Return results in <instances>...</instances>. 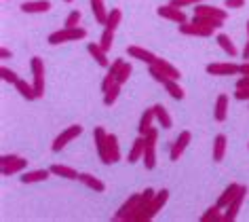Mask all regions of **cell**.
<instances>
[{
  "mask_svg": "<svg viewBox=\"0 0 249 222\" xmlns=\"http://www.w3.org/2000/svg\"><path fill=\"white\" fill-rule=\"evenodd\" d=\"M140 201H142V193L131 195L121 205V209L112 216V220H114V222H133L135 216H138V212H140Z\"/></svg>",
  "mask_w": 249,
  "mask_h": 222,
  "instance_id": "6da1fadb",
  "label": "cell"
},
{
  "mask_svg": "<svg viewBox=\"0 0 249 222\" xmlns=\"http://www.w3.org/2000/svg\"><path fill=\"white\" fill-rule=\"evenodd\" d=\"M146 146H144V157H142V161H144L146 169H154L157 167V144H159V129L152 127L150 131L146 135Z\"/></svg>",
  "mask_w": 249,
  "mask_h": 222,
  "instance_id": "7a4b0ae2",
  "label": "cell"
},
{
  "mask_svg": "<svg viewBox=\"0 0 249 222\" xmlns=\"http://www.w3.org/2000/svg\"><path fill=\"white\" fill-rule=\"evenodd\" d=\"M87 38V30L85 28H61L57 32H53L49 36V45H64V42H74V40H83Z\"/></svg>",
  "mask_w": 249,
  "mask_h": 222,
  "instance_id": "3957f363",
  "label": "cell"
},
{
  "mask_svg": "<svg viewBox=\"0 0 249 222\" xmlns=\"http://www.w3.org/2000/svg\"><path fill=\"white\" fill-rule=\"evenodd\" d=\"M28 167V159L21 157V155H4L0 157V171L2 176H13V174H19Z\"/></svg>",
  "mask_w": 249,
  "mask_h": 222,
  "instance_id": "277c9868",
  "label": "cell"
},
{
  "mask_svg": "<svg viewBox=\"0 0 249 222\" xmlns=\"http://www.w3.org/2000/svg\"><path fill=\"white\" fill-rule=\"evenodd\" d=\"M169 201V190L167 188H163V190H159L157 195H154V199L150 201V205H148L144 212L140 214V218H138V222H148V220H152L154 216H157L160 209L165 207V203Z\"/></svg>",
  "mask_w": 249,
  "mask_h": 222,
  "instance_id": "5b68a950",
  "label": "cell"
},
{
  "mask_svg": "<svg viewBox=\"0 0 249 222\" xmlns=\"http://www.w3.org/2000/svg\"><path fill=\"white\" fill-rule=\"evenodd\" d=\"M99 159L106 165H112L116 161H121V144H118V138L114 133H108V140H106V148L99 152Z\"/></svg>",
  "mask_w": 249,
  "mask_h": 222,
  "instance_id": "8992f818",
  "label": "cell"
},
{
  "mask_svg": "<svg viewBox=\"0 0 249 222\" xmlns=\"http://www.w3.org/2000/svg\"><path fill=\"white\" fill-rule=\"evenodd\" d=\"M83 133V127L80 125H70L68 129H64V131H61L57 138L53 140V146H51V150L53 152H59V150H64V148L70 144V142H74L78 138V135Z\"/></svg>",
  "mask_w": 249,
  "mask_h": 222,
  "instance_id": "52a82bcc",
  "label": "cell"
},
{
  "mask_svg": "<svg viewBox=\"0 0 249 222\" xmlns=\"http://www.w3.org/2000/svg\"><path fill=\"white\" fill-rule=\"evenodd\" d=\"M30 68H32V76H34L32 83L36 87V93H38V97H42L45 95V61L40 57H32Z\"/></svg>",
  "mask_w": 249,
  "mask_h": 222,
  "instance_id": "ba28073f",
  "label": "cell"
},
{
  "mask_svg": "<svg viewBox=\"0 0 249 222\" xmlns=\"http://www.w3.org/2000/svg\"><path fill=\"white\" fill-rule=\"evenodd\" d=\"M213 32H215V30L203 26V23H198L195 19L179 23V34H184V36H201V38H207V36H211Z\"/></svg>",
  "mask_w": 249,
  "mask_h": 222,
  "instance_id": "9c48e42d",
  "label": "cell"
},
{
  "mask_svg": "<svg viewBox=\"0 0 249 222\" xmlns=\"http://www.w3.org/2000/svg\"><path fill=\"white\" fill-rule=\"evenodd\" d=\"M207 74L211 76H236L241 74V66L232 64V61H220V64H209Z\"/></svg>",
  "mask_w": 249,
  "mask_h": 222,
  "instance_id": "30bf717a",
  "label": "cell"
},
{
  "mask_svg": "<svg viewBox=\"0 0 249 222\" xmlns=\"http://www.w3.org/2000/svg\"><path fill=\"white\" fill-rule=\"evenodd\" d=\"M157 13L163 17V19H169V21H173V23H184V21H188L186 19V13L179 7H176V4H160V7L157 9Z\"/></svg>",
  "mask_w": 249,
  "mask_h": 222,
  "instance_id": "8fae6325",
  "label": "cell"
},
{
  "mask_svg": "<svg viewBox=\"0 0 249 222\" xmlns=\"http://www.w3.org/2000/svg\"><path fill=\"white\" fill-rule=\"evenodd\" d=\"M195 15L196 17H215V19H222V21H226V17H228V9H220V7H213V4H196L195 7Z\"/></svg>",
  "mask_w": 249,
  "mask_h": 222,
  "instance_id": "7c38bea8",
  "label": "cell"
},
{
  "mask_svg": "<svg viewBox=\"0 0 249 222\" xmlns=\"http://www.w3.org/2000/svg\"><path fill=\"white\" fill-rule=\"evenodd\" d=\"M190 140H192V133L190 131H182L176 138V142L171 144V161H179V157L184 155V150L188 148V144H190Z\"/></svg>",
  "mask_w": 249,
  "mask_h": 222,
  "instance_id": "4fadbf2b",
  "label": "cell"
},
{
  "mask_svg": "<svg viewBox=\"0 0 249 222\" xmlns=\"http://www.w3.org/2000/svg\"><path fill=\"white\" fill-rule=\"evenodd\" d=\"M245 195H247V186H243V190L239 195H236V199L230 203V205L224 209V216H222V222H232L236 216H239L241 212V205H243V201H245Z\"/></svg>",
  "mask_w": 249,
  "mask_h": 222,
  "instance_id": "5bb4252c",
  "label": "cell"
},
{
  "mask_svg": "<svg viewBox=\"0 0 249 222\" xmlns=\"http://www.w3.org/2000/svg\"><path fill=\"white\" fill-rule=\"evenodd\" d=\"M243 190V184H236V182H232V184H228L226 188H224V193L220 195V199H217V205H220L222 209H226L230 203H232L234 199H236V195H239Z\"/></svg>",
  "mask_w": 249,
  "mask_h": 222,
  "instance_id": "9a60e30c",
  "label": "cell"
},
{
  "mask_svg": "<svg viewBox=\"0 0 249 222\" xmlns=\"http://www.w3.org/2000/svg\"><path fill=\"white\" fill-rule=\"evenodd\" d=\"M154 68H157V70L163 74V76H167L169 78V81H179V78H182V74H179V70L173 64H169V61L167 59H160V57H157V61H154L152 64Z\"/></svg>",
  "mask_w": 249,
  "mask_h": 222,
  "instance_id": "2e32d148",
  "label": "cell"
},
{
  "mask_svg": "<svg viewBox=\"0 0 249 222\" xmlns=\"http://www.w3.org/2000/svg\"><path fill=\"white\" fill-rule=\"evenodd\" d=\"M127 53H129V57H133V59H138V61H144V64L148 66H152L154 61H157V55H154L152 51H148V49H142V47H127Z\"/></svg>",
  "mask_w": 249,
  "mask_h": 222,
  "instance_id": "e0dca14e",
  "label": "cell"
},
{
  "mask_svg": "<svg viewBox=\"0 0 249 222\" xmlns=\"http://www.w3.org/2000/svg\"><path fill=\"white\" fill-rule=\"evenodd\" d=\"M87 51H89V55L93 59L97 61L102 68H110V59H108V51H104L102 45L99 42H89L87 45Z\"/></svg>",
  "mask_w": 249,
  "mask_h": 222,
  "instance_id": "ac0fdd59",
  "label": "cell"
},
{
  "mask_svg": "<svg viewBox=\"0 0 249 222\" xmlns=\"http://www.w3.org/2000/svg\"><path fill=\"white\" fill-rule=\"evenodd\" d=\"M21 11L23 13H47L51 11V2L49 0H26L21 4Z\"/></svg>",
  "mask_w": 249,
  "mask_h": 222,
  "instance_id": "d6986e66",
  "label": "cell"
},
{
  "mask_svg": "<svg viewBox=\"0 0 249 222\" xmlns=\"http://www.w3.org/2000/svg\"><path fill=\"white\" fill-rule=\"evenodd\" d=\"M226 116H228V95L220 93L217 100H215V106H213V119L217 123H224Z\"/></svg>",
  "mask_w": 249,
  "mask_h": 222,
  "instance_id": "ffe728a7",
  "label": "cell"
},
{
  "mask_svg": "<svg viewBox=\"0 0 249 222\" xmlns=\"http://www.w3.org/2000/svg\"><path fill=\"white\" fill-rule=\"evenodd\" d=\"M144 146H146V138L144 135H140V138L131 144V150H129V155H127V163L142 161V157H144Z\"/></svg>",
  "mask_w": 249,
  "mask_h": 222,
  "instance_id": "44dd1931",
  "label": "cell"
},
{
  "mask_svg": "<svg viewBox=\"0 0 249 222\" xmlns=\"http://www.w3.org/2000/svg\"><path fill=\"white\" fill-rule=\"evenodd\" d=\"M226 144H228V140L224 133H217L213 138V161L215 163L224 161V157H226Z\"/></svg>",
  "mask_w": 249,
  "mask_h": 222,
  "instance_id": "7402d4cb",
  "label": "cell"
},
{
  "mask_svg": "<svg viewBox=\"0 0 249 222\" xmlns=\"http://www.w3.org/2000/svg\"><path fill=\"white\" fill-rule=\"evenodd\" d=\"M78 182H83L87 188L95 190V193H104V190H106V184L99 180L97 176H93V174H78Z\"/></svg>",
  "mask_w": 249,
  "mask_h": 222,
  "instance_id": "603a6c76",
  "label": "cell"
},
{
  "mask_svg": "<svg viewBox=\"0 0 249 222\" xmlns=\"http://www.w3.org/2000/svg\"><path fill=\"white\" fill-rule=\"evenodd\" d=\"M89 4H91L93 15H95V21L106 26V19H108V13H110V11L106 9V2L104 0H89Z\"/></svg>",
  "mask_w": 249,
  "mask_h": 222,
  "instance_id": "cb8c5ba5",
  "label": "cell"
},
{
  "mask_svg": "<svg viewBox=\"0 0 249 222\" xmlns=\"http://www.w3.org/2000/svg\"><path fill=\"white\" fill-rule=\"evenodd\" d=\"M49 169H51V174H53V176L66 178V180H78V174H80V171H76L74 167H68V165H59V163L51 165Z\"/></svg>",
  "mask_w": 249,
  "mask_h": 222,
  "instance_id": "d4e9b609",
  "label": "cell"
},
{
  "mask_svg": "<svg viewBox=\"0 0 249 222\" xmlns=\"http://www.w3.org/2000/svg\"><path fill=\"white\" fill-rule=\"evenodd\" d=\"M51 176V169H32V171H26L21 176V182L23 184H36V182H42Z\"/></svg>",
  "mask_w": 249,
  "mask_h": 222,
  "instance_id": "484cf974",
  "label": "cell"
},
{
  "mask_svg": "<svg viewBox=\"0 0 249 222\" xmlns=\"http://www.w3.org/2000/svg\"><path fill=\"white\" fill-rule=\"evenodd\" d=\"M215 42L220 45V49H222L224 53L230 55V57H236V55H239V49H236V45H234L232 40H230L228 34H217V36H215Z\"/></svg>",
  "mask_w": 249,
  "mask_h": 222,
  "instance_id": "4316f807",
  "label": "cell"
},
{
  "mask_svg": "<svg viewBox=\"0 0 249 222\" xmlns=\"http://www.w3.org/2000/svg\"><path fill=\"white\" fill-rule=\"evenodd\" d=\"M154 121H157V114H154V106H152V108H148L146 112L142 114V119H140V127H138L140 135H146L148 131H150Z\"/></svg>",
  "mask_w": 249,
  "mask_h": 222,
  "instance_id": "83f0119b",
  "label": "cell"
},
{
  "mask_svg": "<svg viewBox=\"0 0 249 222\" xmlns=\"http://www.w3.org/2000/svg\"><path fill=\"white\" fill-rule=\"evenodd\" d=\"M154 114H157V123L163 129H171L173 127V119H171V114L167 112V108L163 106V104H157V106H154Z\"/></svg>",
  "mask_w": 249,
  "mask_h": 222,
  "instance_id": "f1b7e54d",
  "label": "cell"
},
{
  "mask_svg": "<svg viewBox=\"0 0 249 222\" xmlns=\"http://www.w3.org/2000/svg\"><path fill=\"white\" fill-rule=\"evenodd\" d=\"M15 87H17V91L21 93V97H26V100H30V102L38 97V93H36V87H34V83H28V81H21V78H19Z\"/></svg>",
  "mask_w": 249,
  "mask_h": 222,
  "instance_id": "f546056e",
  "label": "cell"
},
{
  "mask_svg": "<svg viewBox=\"0 0 249 222\" xmlns=\"http://www.w3.org/2000/svg\"><path fill=\"white\" fill-rule=\"evenodd\" d=\"M163 87H165L167 93L173 97V100H184V97H186V93H184V89H182V85H179V81H167Z\"/></svg>",
  "mask_w": 249,
  "mask_h": 222,
  "instance_id": "4dcf8cb0",
  "label": "cell"
},
{
  "mask_svg": "<svg viewBox=\"0 0 249 222\" xmlns=\"http://www.w3.org/2000/svg\"><path fill=\"white\" fill-rule=\"evenodd\" d=\"M93 140H95V148H97V155L106 148V140H108V131L104 127H95L93 129Z\"/></svg>",
  "mask_w": 249,
  "mask_h": 222,
  "instance_id": "1f68e13d",
  "label": "cell"
},
{
  "mask_svg": "<svg viewBox=\"0 0 249 222\" xmlns=\"http://www.w3.org/2000/svg\"><path fill=\"white\" fill-rule=\"evenodd\" d=\"M121 21H123V11L121 9H112L108 13V19H106V28L116 30L118 26H121Z\"/></svg>",
  "mask_w": 249,
  "mask_h": 222,
  "instance_id": "d6a6232c",
  "label": "cell"
},
{
  "mask_svg": "<svg viewBox=\"0 0 249 222\" xmlns=\"http://www.w3.org/2000/svg\"><path fill=\"white\" fill-rule=\"evenodd\" d=\"M222 207L220 205H213V207H209L207 212H205L201 216V222H222Z\"/></svg>",
  "mask_w": 249,
  "mask_h": 222,
  "instance_id": "836d02e7",
  "label": "cell"
},
{
  "mask_svg": "<svg viewBox=\"0 0 249 222\" xmlns=\"http://www.w3.org/2000/svg\"><path fill=\"white\" fill-rule=\"evenodd\" d=\"M121 87H123V85L116 83V85H112V87L104 93V104H106V106H112V104L118 100V95H121Z\"/></svg>",
  "mask_w": 249,
  "mask_h": 222,
  "instance_id": "e575fe53",
  "label": "cell"
},
{
  "mask_svg": "<svg viewBox=\"0 0 249 222\" xmlns=\"http://www.w3.org/2000/svg\"><path fill=\"white\" fill-rule=\"evenodd\" d=\"M131 74H133V68H131V64H127V61H124V64L121 66V70L116 72V83L124 85V83L129 81V78H131Z\"/></svg>",
  "mask_w": 249,
  "mask_h": 222,
  "instance_id": "d590c367",
  "label": "cell"
},
{
  "mask_svg": "<svg viewBox=\"0 0 249 222\" xmlns=\"http://www.w3.org/2000/svg\"><path fill=\"white\" fill-rule=\"evenodd\" d=\"M195 21H198V23H203V26H207V28H211V30H220L222 26H224V21L222 19H215V17H192Z\"/></svg>",
  "mask_w": 249,
  "mask_h": 222,
  "instance_id": "8d00e7d4",
  "label": "cell"
},
{
  "mask_svg": "<svg viewBox=\"0 0 249 222\" xmlns=\"http://www.w3.org/2000/svg\"><path fill=\"white\" fill-rule=\"evenodd\" d=\"M99 45H102L104 51H110L112 45H114V30H108V28H106L104 34H102V38H99Z\"/></svg>",
  "mask_w": 249,
  "mask_h": 222,
  "instance_id": "74e56055",
  "label": "cell"
},
{
  "mask_svg": "<svg viewBox=\"0 0 249 222\" xmlns=\"http://www.w3.org/2000/svg\"><path fill=\"white\" fill-rule=\"evenodd\" d=\"M80 21H83V13H80V11H70V15L66 17L64 26L66 28H78Z\"/></svg>",
  "mask_w": 249,
  "mask_h": 222,
  "instance_id": "f35d334b",
  "label": "cell"
},
{
  "mask_svg": "<svg viewBox=\"0 0 249 222\" xmlns=\"http://www.w3.org/2000/svg\"><path fill=\"white\" fill-rule=\"evenodd\" d=\"M0 76H2L4 83H11V85H17V81H19V76H17L15 70H11V68H0Z\"/></svg>",
  "mask_w": 249,
  "mask_h": 222,
  "instance_id": "ab89813d",
  "label": "cell"
},
{
  "mask_svg": "<svg viewBox=\"0 0 249 222\" xmlns=\"http://www.w3.org/2000/svg\"><path fill=\"white\" fill-rule=\"evenodd\" d=\"M112 85H116V74H112L108 70V72H106V76H104V81H102V91H104V93L112 87Z\"/></svg>",
  "mask_w": 249,
  "mask_h": 222,
  "instance_id": "60d3db41",
  "label": "cell"
},
{
  "mask_svg": "<svg viewBox=\"0 0 249 222\" xmlns=\"http://www.w3.org/2000/svg\"><path fill=\"white\" fill-rule=\"evenodd\" d=\"M205 2V0H171V4H176L179 9H186V7H196V4Z\"/></svg>",
  "mask_w": 249,
  "mask_h": 222,
  "instance_id": "b9f144b4",
  "label": "cell"
},
{
  "mask_svg": "<svg viewBox=\"0 0 249 222\" xmlns=\"http://www.w3.org/2000/svg\"><path fill=\"white\" fill-rule=\"evenodd\" d=\"M150 76L154 78V81H157V83H160V85H165L167 81H169V78H167V76H163V74H160L159 70H157V68H154V66H150Z\"/></svg>",
  "mask_w": 249,
  "mask_h": 222,
  "instance_id": "7bdbcfd3",
  "label": "cell"
},
{
  "mask_svg": "<svg viewBox=\"0 0 249 222\" xmlns=\"http://www.w3.org/2000/svg\"><path fill=\"white\" fill-rule=\"evenodd\" d=\"M245 0H224V9H243Z\"/></svg>",
  "mask_w": 249,
  "mask_h": 222,
  "instance_id": "ee69618b",
  "label": "cell"
},
{
  "mask_svg": "<svg viewBox=\"0 0 249 222\" xmlns=\"http://www.w3.org/2000/svg\"><path fill=\"white\" fill-rule=\"evenodd\" d=\"M234 97L241 102H247L249 100V87H243V89H236L234 91Z\"/></svg>",
  "mask_w": 249,
  "mask_h": 222,
  "instance_id": "f6af8a7d",
  "label": "cell"
},
{
  "mask_svg": "<svg viewBox=\"0 0 249 222\" xmlns=\"http://www.w3.org/2000/svg\"><path fill=\"white\" fill-rule=\"evenodd\" d=\"M243 87H249V74H241V78L236 81V89H243Z\"/></svg>",
  "mask_w": 249,
  "mask_h": 222,
  "instance_id": "bcb514c9",
  "label": "cell"
},
{
  "mask_svg": "<svg viewBox=\"0 0 249 222\" xmlns=\"http://www.w3.org/2000/svg\"><path fill=\"white\" fill-rule=\"evenodd\" d=\"M241 57L245 59V61H249V38H247V42H245V47H243V51H241Z\"/></svg>",
  "mask_w": 249,
  "mask_h": 222,
  "instance_id": "7dc6e473",
  "label": "cell"
},
{
  "mask_svg": "<svg viewBox=\"0 0 249 222\" xmlns=\"http://www.w3.org/2000/svg\"><path fill=\"white\" fill-rule=\"evenodd\" d=\"M0 57H2V59H9V57H11V49H7V47L0 49Z\"/></svg>",
  "mask_w": 249,
  "mask_h": 222,
  "instance_id": "c3c4849f",
  "label": "cell"
},
{
  "mask_svg": "<svg viewBox=\"0 0 249 222\" xmlns=\"http://www.w3.org/2000/svg\"><path fill=\"white\" fill-rule=\"evenodd\" d=\"M241 74H249V61H245V64H241Z\"/></svg>",
  "mask_w": 249,
  "mask_h": 222,
  "instance_id": "681fc988",
  "label": "cell"
},
{
  "mask_svg": "<svg viewBox=\"0 0 249 222\" xmlns=\"http://www.w3.org/2000/svg\"><path fill=\"white\" fill-rule=\"evenodd\" d=\"M247 38H249V21H247Z\"/></svg>",
  "mask_w": 249,
  "mask_h": 222,
  "instance_id": "f907efd6",
  "label": "cell"
},
{
  "mask_svg": "<svg viewBox=\"0 0 249 222\" xmlns=\"http://www.w3.org/2000/svg\"><path fill=\"white\" fill-rule=\"evenodd\" d=\"M64 2H74V0H64Z\"/></svg>",
  "mask_w": 249,
  "mask_h": 222,
  "instance_id": "816d5d0a",
  "label": "cell"
}]
</instances>
